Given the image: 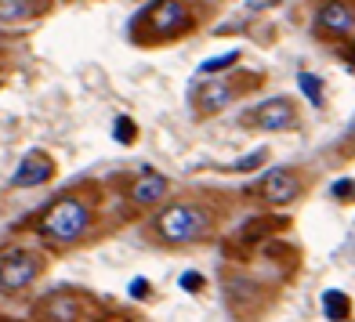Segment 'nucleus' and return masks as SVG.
I'll return each instance as SVG.
<instances>
[{"instance_id":"11","label":"nucleus","mask_w":355,"mask_h":322,"mask_svg":"<svg viewBox=\"0 0 355 322\" xmlns=\"http://www.w3.org/2000/svg\"><path fill=\"white\" fill-rule=\"evenodd\" d=\"M167 188H171V181L164 178V174H141V178L131 185V199L138 203V206H153V203H159L167 196Z\"/></svg>"},{"instance_id":"15","label":"nucleus","mask_w":355,"mask_h":322,"mask_svg":"<svg viewBox=\"0 0 355 322\" xmlns=\"http://www.w3.org/2000/svg\"><path fill=\"white\" fill-rule=\"evenodd\" d=\"M236 62H239V55H236V51H225V55H218V58H211V62H203L200 73H203V76H214V73H221V69L236 66Z\"/></svg>"},{"instance_id":"19","label":"nucleus","mask_w":355,"mask_h":322,"mask_svg":"<svg viewBox=\"0 0 355 322\" xmlns=\"http://www.w3.org/2000/svg\"><path fill=\"white\" fill-rule=\"evenodd\" d=\"M348 196H355V185L345 178V181H337V185H334V199H348Z\"/></svg>"},{"instance_id":"12","label":"nucleus","mask_w":355,"mask_h":322,"mask_svg":"<svg viewBox=\"0 0 355 322\" xmlns=\"http://www.w3.org/2000/svg\"><path fill=\"white\" fill-rule=\"evenodd\" d=\"M40 11L37 0H0V26H11V22H26Z\"/></svg>"},{"instance_id":"10","label":"nucleus","mask_w":355,"mask_h":322,"mask_svg":"<svg viewBox=\"0 0 355 322\" xmlns=\"http://www.w3.org/2000/svg\"><path fill=\"white\" fill-rule=\"evenodd\" d=\"M51 174H55L51 159H47L44 152H33V156H26L22 163H19V170L11 174V185L15 188H33V185H44Z\"/></svg>"},{"instance_id":"18","label":"nucleus","mask_w":355,"mask_h":322,"mask_svg":"<svg viewBox=\"0 0 355 322\" xmlns=\"http://www.w3.org/2000/svg\"><path fill=\"white\" fill-rule=\"evenodd\" d=\"M203 286H207V279L200 276V271H185V276H182V289H185V294H200Z\"/></svg>"},{"instance_id":"1","label":"nucleus","mask_w":355,"mask_h":322,"mask_svg":"<svg viewBox=\"0 0 355 322\" xmlns=\"http://www.w3.org/2000/svg\"><path fill=\"white\" fill-rule=\"evenodd\" d=\"M87 224H91V206H87V199L62 196V199H55V203L44 211V217H40V235L51 239V243L69 247V243H76V239L87 232Z\"/></svg>"},{"instance_id":"7","label":"nucleus","mask_w":355,"mask_h":322,"mask_svg":"<svg viewBox=\"0 0 355 322\" xmlns=\"http://www.w3.org/2000/svg\"><path fill=\"white\" fill-rule=\"evenodd\" d=\"M261 192H265L268 203L283 206V203H294V199L301 196V181L294 178V170H290V167H279V170H268V174H265Z\"/></svg>"},{"instance_id":"20","label":"nucleus","mask_w":355,"mask_h":322,"mask_svg":"<svg viewBox=\"0 0 355 322\" xmlns=\"http://www.w3.org/2000/svg\"><path fill=\"white\" fill-rule=\"evenodd\" d=\"M131 297H138V301L149 297V283H145V279H135V283H131Z\"/></svg>"},{"instance_id":"6","label":"nucleus","mask_w":355,"mask_h":322,"mask_svg":"<svg viewBox=\"0 0 355 322\" xmlns=\"http://www.w3.org/2000/svg\"><path fill=\"white\" fill-rule=\"evenodd\" d=\"M315 22H319L322 33L345 37V33H352V29H355V11H352V4H345V0H327V4L319 8Z\"/></svg>"},{"instance_id":"5","label":"nucleus","mask_w":355,"mask_h":322,"mask_svg":"<svg viewBox=\"0 0 355 322\" xmlns=\"http://www.w3.org/2000/svg\"><path fill=\"white\" fill-rule=\"evenodd\" d=\"M37 315H40V322H80L84 304H80V297L69 294V289H58V294H51L40 304Z\"/></svg>"},{"instance_id":"14","label":"nucleus","mask_w":355,"mask_h":322,"mask_svg":"<svg viewBox=\"0 0 355 322\" xmlns=\"http://www.w3.org/2000/svg\"><path fill=\"white\" fill-rule=\"evenodd\" d=\"M297 87L304 91V98H309L312 105H322V84H319V76L301 73V76H297Z\"/></svg>"},{"instance_id":"13","label":"nucleus","mask_w":355,"mask_h":322,"mask_svg":"<svg viewBox=\"0 0 355 322\" xmlns=\"http://www.w3.org/2000/svg\"><path fill=\"white\" fill-rule=\"evenodd\" d=\"M322 315L330 322H345L352 315V301L341 294V289H322Z\"/></svg>"},{"instance_id":"16","label":"nucleus","mask_w":355,"mask_h":322,"mask_svg":"<svg viewBox=\"0 0 355 322\" xmlns=\"http://www.w3.org/2000/svg\"><path fill=\"white\" fill-rule=\"evenodd\" d=\"M265 159H268V149H257V152H250V156H243V159H236L232 170H236V174H250V170H257V167H265Z\"/></svg>"},{"instance_id":"8","label":"nucleus","mask_w":355,"mask_h":322,"mask_svg":"<svg viewBox=\"0 0 355 322\" xmlns=\"http://www.w3.org/2000/svg\"><path fill=\"white\" fill-rule=\"evenodd\" d=\"M232 102H236V84H229V80H211V84H203L196 91V109L203 116H214V112L229 109Z\"/></svg>"},{"instance_id":"9","label":"nucleus","mask_w":355,"mask_h":322,"mask_svg":"<svg viewBox=\"0 0 355 322\" xmlns=\"http://www.w3.org/2000/svg\"><path fill=\"white\" fill-rule=\"evenodd\" d=\"M149 22L159 37H167V33H174V29H182L189 22V11H185L182 0H156L149 8Z\"/></svg>"},{"instance_id":"21","label":"nucleus","mask_w":355,"mask_h":322,"mask_svg":"<svg viewBox=\"0 0 355 322\" xmlns=\"http://www.w3.org/2000/svg\"><path fill=\"white\" fill-rule=\"evenodd\" d=\"M0 322H8V319H0Z\"/></svg>"},{"instance_id":"3","label":"nucleus","mask_w":355,"mask_h":322,"mask_svg":"<svg viewBox=\"0 0 355 322\" xmlns=\"http://www.w3.org/2000/svg\"><path fill=\"white\" fill-rule=\"evenodd\" d=\"M40 276V257L29 250H11L0 257V289L8 294H19Z\"/></svg>"},{"instance_id":"17","label":"nucleus","mask_w":355,"mask_h":322,"mask_svg":"<svg viewBox=\"0 0 355 322\" xmlns=\"http://www.w3.org/2000/svg\"><path fill=\"white\" fill-rule=\"evenodd\" d=\"M112 134H116V141L120 145H135V138H138V127L127 120V116H120L116 120V127H112Z\"/></svg>"},{"instance_id":"2","label":"nucleus","mask_w":355,"mask_h":322,"mask_svg":"<svg viewBox=\"0 0 355 322\" xmlns=\"http://www.w3.org/2000/svg\"><path fill=\"white\" fill-rule=\"evenodd\" d=\"M207 232H211V214L196 203H174L156 217V235L171 247L196 243V239H203Z\"/></svg>"},{"instance_id":"4","label":"nucleus","mask_w":355,"mask_h":322,"mask_svg":"<svg viewBox=\"0 0 355 322\" xmlns=\"http://www.w3.org/2000/svg\"><path fill=\"white\" fill-rule=\"evenodd\" d=\"M250 123L257 131H290L297 123V109L290 98H268L250 109Z\"/></svg>"}]
</instances>
